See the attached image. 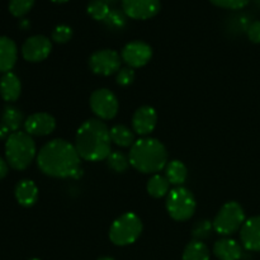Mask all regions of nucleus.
Masks as SVG:
<instances>
[{
    "label": "nucleus",
    "instance_id": "nucleus-1",
    "mask_svg": "<svg viewBox=\"0 0 260 260\" xmlns=\"http://www.w3.org/2000/svg\"><path fill=\"white\" fill-rule=\"evenodd\" d=\"M80 155L75 145L56 139L47 142L37 155L38 168L52 178H78L80 175Z\"/></svg>",
    "mask_w": 260,
    "mask_h": 260
},
{
    "label": "nucleus",
    "instance_id": "nucleus-2",
    "mask_svg": "<svg viewBox=\"0 0 260 260\" xmlns=\"http://www.w3.org/2000/svg\"><path fill=\"white\" fill-rule=\"evenodd\" d=\"M111 132L101 119H88L78 128L75 149L86 161L106 160L111 154Z\"/></svg>",
    "mask_w": 260,
    "mask_h": 260
},
{
    "label": "nucleus",
    "instance_id": "nucleus-3",
    "mask_svg": "<svg viewBox=\"0 0 260 260\" xmlns=\"http://www.w3.org/2000/svg\"><path fill=\"white\" fill-rule=\"evenodd\" d=\"M129 164L137 172L145 174H157L168 164V151L156 139L145 137L132 145L128 155Z\"/></svg>",
    "mask_w": 260,
    "mask_h": 260
},
{
    "label": "nucleus",
    "instance_id": "nucleus-4",
    "mask_svg": "<svg viewBox=\"0 0 260 260\" xmlns=\"http://www.w3.org/2000/svg\"><path fill=\"white\" fill-rule=\"evenodd\" d=\"M37 150L32 136L24 131L13 132L5 141V160L15 170H24L35 160Z\"/></svg>",
    "mask_w": 260,
    "mask_h": 260
},
{
    "label": "nucleus",
    "instance_id": "nucleus-5",
    "mask_svg": "<svg viewBox=\"0 0 260 260\" xmlns=\"http://www.w3.org/2000/svg\"><path fill=\"white\" fill-rule=\"evenodd\" d=\"M142 233V221L136 213L127 212L119 216L109 229V239L117 246L134 244Z\"/></svg>",
    "mask_w": 260,
    "mask_h": 260
},
{
    "label": "nucleus",
    "instance_id": "nucleus-6",
    "mask_svg": "<svg viewBox=\"0 0 260 260\" xmlns=\"http://www.w3.org/2000/svg\"><path fill=\"white\" fill-rule=\"evenodd\" d=\"M196 198L189 189L175 187L168 193L167 211L175 221H187L192 218L196 211Z\"/></svg>",
    "mask_w": 260,
    "mask_h": 260
},
{
    "label": "nucleus",
    "instance_id": "nucleus-7",
    "mask_svg": "<svg viewBox=\"0 0 260 260\" xmlns=\"http://www.w3.org/2000/svg\"><path fill=\"white\" fill-rule=\"evenodd\" d=\"M245 221L244 208L238 202H228L218 211L215 220L212 221V226L217 234L229 236L240 230Z\"/></svg>",
    "mask_w": 260,
    "mask_h": 260
},
{
    "label": "nucleus",
    "instance_id": "nucleus-8",
    "mask_svg": "<svg viewBox=\"0 0 260 260\" xmlns=\"http://www.w3.org/2000/svg\"><path fill=\"white\" fill-rule=\"evenodd\" d=\"M89 104H90L93 113L99 119L108 121V119L114 118L118 113V99H117L116 94L112 93L109 89L102 88L94 90L89 99Z\"/></svg>",
    "mask_w": 260,
    "mask_h": 260
},
{
    "label": "nucleus",
    "instance_id": "nucleus-9",
    "mask_svg": "<svg viewBox=\"0 0 260 260\" xmlns=\"http://www.w3.org/2000/svg\"><path fill=\"white\" fill-rule=\"evenodd\" d=\"M122 57L117 51L104 48L94 52L89 58V66L96 75L109 76L121 70Z\"/></svg>",
    "mask_w": 260,
    "mask_h": 260
},
{
    "label": "nucleus",
    "instance_id": "nucleus-10",
    "mask_svg": "<svg viewBox=\"0 0 260 260\" xmlns=\"http://www.w3.org/2000/svg\"><path fill=\"white\" fill-rule=\"evenodd\" d=\"M160 0H122V12L126 17L136 20H146L160 12Z\"/></svg>",
    "mask_w": 260,
    "mask_h": 260
},
{
    "label": "nucleus",
    "instance_id": "nucleus-11",
    "mask_svg": "<svg viewBox=\"0 0 260 260\" xmlns=\"http://www.w3.org/2000/svg\"><path fill=\"white\" fill-rule=\"evenodd\" d=\"M52 43L46 36L37 35L27 38L22 46V55L29 62H41L50 56Z\"/></svg>",
    "mask_w": 260,
    "mask_h": 260
},
{
    "label": "nucleus",
    "instance_id": "nucleus-12",
    "mask_svg": "<svg viewBox=\"0 0 260 260\" xmlns=\"http://www.w3.org/2000/svg\"><path fill=\"white\" fill-rule=\"evenodd\" d=\"M121 57L128 65V68H142L151 60L152 48L146 42L134 41V42H129L124 46Z\"/></svg>",
    "mask_w": 260,
    "mask_h": 260
},
{
    "label": "nucleus",
    "instance_id": "nucleus-13",
    "mask_svg": "<svg viewBox=\"0 0 260 260\" xmlns=\"http://www.w3.org/2000/svg\"><path fill=\"white\" fill-rule=\"evenodd\" d=\"M25 132L30 136H47L56 128V121L50 113H33L24 121Z\"/></svg>",
    "mask_w": 260,
    "mask_h": 260
},
{
    "label": "nucleus",
    "instance_id": "nucleus-14",
    "mask_svg": "<svg viewBox=\"0 0 260 260\" xmlns=\"http://www.w3.org/2000/svg\"><path fill=\"white\" fill-rule=\"evenodd\" d=\"M157 123V114L152 107L142 106L132 117V128L140 136H147L155 129Z\"/></svg>",
    "mask_w": 260,
    "mask_h": 260
},
{
    "label": "nucleus",
    "instance_id": "nucleus-15",
    "mask_svg": "<svg viewBox=\"0 0 260 260\" xmlns=\"http://www.w3.org/2000/svg\"><path fill=\"white\" fill-rule=\"evenodd\" d=\"M240 240L246 250L260 251V216L248 218L240 229Z\"/></svg>",
    "mask_w": 260,
    "mask_h": 260
},
{
    "label": "nucleus",
    "instance_id": "nucleus-16",
    "mask_svg": "<svg viewBox=\"0 0 260 260\" xmlns=\"http://www.w3.org/2000/svg\"><path fill=\"white\" fill-rule=\"evenodd\" d=\"M18 58V48L13 40L0 36V73H9Z\"/></svg>",
    "mask_w": 260,
    "mask_h": 260
},
{
    "label": "nucleus",
    "instance_id": "nucleus-17",
    "mask_svg": "<svg viewBox=\"0 0 260 260\" xmlns=\"http://www.w3.org/2000/svg\"><path fill=\"white\" fill-rule=\"evenodd\" d=\"M213 254L220 260H239L243 256V246L234 239H221L213 245Z\"/></svg>",
    "mask_w": 260,
    "mask_h": 260
},
{
    "label": "nucleus",
    "instance_id": "nucleus-18",
    "mask_svg": "<svg viewBox=\"0 0 260 260\" xmlns=\"http://www.w3.org/2000/svg\"><path fill=\"white\" fill-rule=\"evenodd\" d=\"M22 93V84L14 73H5L0 79V95L5 102H15Z\"/></svg>",
    "mask_w": 260,
    "mask_h": 260
},
{
    "label": "nucleus",
    "instance_id": "nucleus-19",
    "mask_svg": "<svg viewBox=\"0 0 260 260\" xmlns=\"http://www.w3.org/2000/svg\"><path fill=\"white\" fill-rule=\"evenodd\" d=\"M14 196L17 202L23 207H30L38 200V188L35 182L29 179H23L15 185Z\"/></svg>",
    "mask_w": 260,
    "mask_h": 260
},
{
    "label": "nucleus",
    "instance_id": "nucleus-20",
    "mask_svg": "<svg viewBox=\"0 0 260 260\" xmlns=\"http://www.w3.org/2000/svg\"><path fill=\"white\" fill-rule=\"evenodd\" d=\"M188 169L180 160H172L168 161L165 167V178L169 183L175 187H182L183 183L187 180Z\"/></svg>",
    "mask_w": 260,
    "mask_h": 260
},
{
    "label": "nucleus",
    "instance_id": "nucleus-21",
    "mask_svg": "<svg viewBox=\"0 0 260 260\" xmlns=\"http://www.w3.org/2000/svg\"><path fill=\"white\" fill-rule=\"evenodd\" d=\"M112 142L121 147H132L135 144V135L131 129L124 124H116L109 129Z\"/></svg>",
    "mask_w": 260,
    "mask_h": 260
},
{
    "label": "nucleus",
    "instance_id": "nucleus-22",
    "mask_svg": "<svg viewBox=\"0 0 260 260\" xmlns=\"http://www.w3.org/2000/svg\"><path fill=\"white\" fill-rule=\"evenodd\" d=\"M170 183L165 175L154 174L147 182V192L154 198H162L170 192Z\"/></svg>",
    "mask_w": 260,
    "mask_h": 260
},
{
    "label": "nucleus",
    "instance_id": "nucleus-23",
    "mask_svg": "<svg viewBox=\"0 0 260 260\" xmlns=\"http://www.w3.org/2000/svg\"><path fill=\"white\" fill-rule=\"evenodd\" d=\"M210 250L202 241L193 240L185 246L183 260H210Z\"/></svg>",
    "mask_w": 260,
    "mask_h": 260
},
{
    "label": "nucleus",
    "instance_id": "nucleus-24",
    "mask_svg": "<svg viewBox=\"0 0 260 260\" xmlns=\"http://www.w3.org/2000/svg\"><path fill=\"white\" fill-rule=\"evenodd\" d=\"M2 122L3 126H4L8 131H12V134L13 132H17L23 123L22 112L18 108H15V107H7V108L4 109V112H3Z\"/></svg>",
    "mask_w": 260,
    "mask_h": 260
},
{
    "label": "nucleus",
    "instance_id": "nucleus-25",
    "mask_svg": "<svg viewBox=\"0 0 260 260\" xmlns=\"http://www.w3.org/2000/svg\"><path fill=\"white\" fill-rule=\"evenodd\" d=\"M86 10H88V14L95 20H106L109 13H111L109 5L103 0H91V2H89Z\"/></svg>",
    "mask_w": 260,
    "mask_h": 260
},
{
    "label": "nucleus",
    "instance_id": "nucleus-26",
    "mask_svg": "<svg viewBox=\"0 0 260 260\" xmlns=\"http://www.w3.org/2000/svg\"><path fill=\"white\" fill-rule=\"evenodd\" d=\"M108 167L116 173H124L129 167V159L121 151H113L107 157Z\"/></svg>",
    "mask_w": 260,
    "mask_h": 260
},
{
    "label": "nucleus",
    "instance_id": "nucleus-27",
    "mask_svg": "<svg viewBox=\"0 0 260 260\" xmlns=\"http://www.w3.org/2000/svg\"><path fill=\"white\" fill-rule=\"evenodd\" d=\"M35 5V0H10L9 12L14 17H24Z\"/></svg>",
    "mask_w": 260,
    "mask_h": 260
},
{
    "label": "nucleus",
    "instance_id": "nucleus-28",
    "mask_svg": "<svg viewBox=\"0 0 260 260\" xmlns=\"http://www.w3.org/2000/svg\"><path fill=\"white\" fill-rule=\"evenodd\" d=\"M71 37H73V29L66 24L57 25L51 35V38L56 43H66L71 40Z\"/></svg>",
    "mask_w": 260,
    "mask_h": 260
},
{
    "label": "nucleus",
    "instance_id": "nucleus-29",
    "mask_svg": "<svg viewBox=\"0 0 260 260\" xmlns=\"http://www.w3.org/2000/svg\"><path fill=\"white\" fill-rule=\"evenodd\" d=\"M212 229H213V226L210 221H207V220L198 221V222L194 225V228H193L192 234H193V236H194L196 240L202 241L203 239L208 238V235H210V233L212 231Z\"/></svg>",
    "mask_w": 260,
    "mask_h": 260
},
{
    "label": "nucleus",
    "instance_id": "nucleus-30",
    "mask_svg": "<svg viewBox=\"0 0 260 260\" xmlns=\"http://www.w3.org/2000/svg\"><path fill=\"white\" fill-rule=\"evenodd\" d=\"M104 22L111 28L119 29V28H123L126 25V14L123 12H118V10H111Z\"/></svg>",
    "mask_w": 260,
    "mask_h": 260
},
{
    "label": "nucleus",
    "instance_id": "nucleus-31",
    "mask_svg": "<svg viewBox=\"0 0 260 260\" xmlns=\"http://www.w3.org/2000/svg\"><path fill=\"white\" fill-rule=\"evenodd\" d=\"M210 2L218 8L238 10V9H243L244 7H246L250 0H210Z\"/></svg>",
    "mask_w": 260,
    "mask_h": 260
},
{
    "label": "nucleus",
    "instance_id": "nucleus-32",
    "mask_svg": "<svg viewBox=\"0 0 260 260\" xmlns=\"http://www.w3.org/2000/svg\"><path fill=\"white\" fill-rule=\"evenodd\" d=\"M117 84L121 86H128L135 80V71L132 68H121L117 73Z\"/></svg>",
    "mask_w": 260,
    "mask_h": 260
},
{
    "label": "nucleus",
    "instance_id": "nucleus-33",
    "mask_svg": "<svg viewBox=\"0 0 260 260\" xmlns=\"http://www.w3.org/2000/svg\"><path fill=\"white\" fill-rule=\"evenodd\" d=\"M248 37L253 43H260V20H255L249 25Z\"/></svg>",
    "mask_w": 260,
    "mask_h": 260
},
{
    "label": "nucleus",
    "instance_id": "nucleus-34",
    "mask_svg": "<svg viewBox=\"0 0 260 260\" xmlns=\"http://www.w3.org/2000/svg\"><path fill=\"white\" fill-rule=\"evenodd\" d=\"M8 174V162L7 160L0 156V180L4 179Z\"/></svg>",
    "mask_w": 260,
    "mask_h": 260
},
{
    "label": "nucleus",
    "instance_id": "nucleus-35",
    "mask_svg": "<svg viewBox=\"0 0 260 260\" xmlns=\"http://www.w3.org/2000/svg\"><path fill=\"white\" fill-rule=\"evenodd\" d=\"M51 2H53V3H57V4H62V3H66V2H69V0H51Z\"/></svg>",
    "mask_w": 260,
    "mask_h": 260
},
{
    "label": "nucleus",
    "instance_id": "nucleus-36",
    "mask_svg": "<svg viewBox=\"0 0 260 260\" xmlns=\"http://www.w3.org/2000/svg\"><path fill=\"white\" fill-rule=\"evenodd\" d=\"M98 260H114L113 258H109V256H103V258H99Z\"/></svg>",
    "mask_w": 260,
    "mask_h": 260
},
{
    "label": "nucleus",
    "instance_id": "nucleus-37",
    "mask_svg": "<svg viewBox=\"0 0 260 260\" xmlns=\"http://www.w3.org/2000/svg\"><path fill=\"white\" fill-rule=\"evenodd\" d=\"M103 2H106V3H107V4H108V3H109V2H116V0H103Z\"/></svg>",
    "mask_w": 260,
    "mask_h": 260
},
{
    "label": "nucleus",
    "instance_id": "nucleus-38",
    "mask_svg": "<svg viewBox=\"0 0 260 260\" xmlns=\"http://www.w3.org/2000/svg\"><path fill=\"white\" fill-rule=\"evenodd\" d=\"M30 260H40V259H30Z\"/></svg>",
    "mask_w": 260,
    "mask_h": 260
}]
</instances>
